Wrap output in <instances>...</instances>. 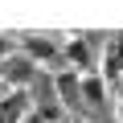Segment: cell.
<instances>
[{
  "instance_id": "6da1fadb",
  "label": "cell",
  "mask_w": 123,
  "mask_h": 123,
  "mask_svg": "<svg viewBox=\"0 0 123 123\" xmlns=\"http://www.w3.org/2000/svg\"><path fill=\"white\" fill-rule=\"evenodd\" d=\"M17 45H21L25 57L37 62V66H49L53 74L66 70V53H62V41H57V37H49V33H21Z\"/></svg>"
},
{
  "instance_id": "7a4b0ae2",
  "label": "cell",
  "mask_w": 123,
  "mask_h": 123,
  "mask_svg": "<svg viewBox=\"0 0 123 123\" xmlns=\"http://www.w3.org/2000/svg\"><path fill=\"white\" fill-rule=\"evenodd\" d=\"M62 53H66V66L78 70V74H98V53H94V41L86 33H70L66 41H62Z\"/></svg>"
},
{
  "instance_id": "3957f363",
  "label": "cell",
  "mask_w": 123,
  "mask_h": 123,
  "mask_svg": "<svg viewBox=\"0 0 123 123\" xmlns=\"http://www.w3.org/2000/svg\"><path fill=\"white\" fill-rule=\"evenodd\" d=\"M0 78H4V86H8V90H29V86H33V78H37V62H33V57H25V53L17 49V53H8L4 62H0Z\"/></svg>"
},
{
  "instance_id": "277c9868",
  "label": "cell",
  "mask_w": 123,
  "mask_h": 123,
  "mask_svg": "<svg viewBox=\"0 0 123 123\" xmlns=\"http://www.w3.org/2000/svg\"><path fill=\"white\" fill-rule=\"evenodd\" d=\"M98 74L107 78V86H123V33L107 37V45H103V62H98Z\"/></svg>"
},
{
  "instance_id": "5b68a950",
  "label": "cell",
  "mask_w": 123,
  "mask_h": 123,
  "mask_svg": "<svg viewBox=\"0 0 123 123\" xmlns=\"http://www.w3.org/2000/svg\"><path fill=\"white\" fill-rule=\"evenodd\" d=\"M53 90H57V103H62V107H74V103L82 98V74L70 70V66L57 70V74H53Z\"/></svg>"
},
{
  "instance_id": "8992f818",
  "label": "cell",
  "mask_w": 123,
  "mask_h": 123,
  "mask_svg": "<svg viewBox=\"0 0 123 123\" xmlns=\"http://www.w3.org/2000/svg\"><path fill=\"white\" fill-rule=\"evenodd\" d=\"M29 111H33L29 90H8L4 98H0V123H25Z\"/></svg>"
},
{
  "instance_id": "52a82bcc",
  "label": "cell",
  "mask_w": 123,
  "mask_h": 123,
  "mask_svg": "<svg viewBox=\"0 0 123 123\" xmlns=\"http://www.w3.org/2000/svg\"><path fill=\"white\" fill-rule=\"evenodd\" d=\"M107 90H111V86H107L103 74H82V103H90L94 111L107 107Z\"/></svg>"
},
{
  "instance_id": "ba28073f",
  "label": "cell",
  "mask_w": 123,
  "mask_h": 123,
  "mask_svg": "<svg viewBox=\"0 0 123 123\" xmlns=\"http://www.w3.org/2000/svg\"><path fill=\"white\" fill-rule=\"evenodd\" d=\"M33 111H37L45 123H66V111H62V103H37Z\"/></svg>"
},
{
  "instance_id": "9c48e42d",
  "label": "cell",
  "mask_w": 123,
  "mask_h": 123,
  "mask_svg": "<svg viewBox=\"0 0 123 123\" xmlns=\"http://www.w3.org/2000/svg\"><path fill=\"white\" fill-rule=\"evenodd\" d=\"M115 119L123 123V86H119V98H115Z\"/></svg>"
},
{
  "instance_id": "30bf717a",
  "label": "cell",
  "mask_w": 123,
  "mask_h": 123,
  "mask_svg": "<svg viewBox=\"0 0 123 123\" xmlns=\"http://www.w3.org/2000/svg\"><path fill=\"white\" fill-rule=\"evenodd\" d=\"M8 53H12V49H8V41H4V37H0V62H4Z\"/></svg>"
},
{
  "instance_id": "8fae6325",
  "label": "cell",
  "mask_w": 123,
  "mask_h": 123,
  "mask_svg": "<svg viewBox=\"0 0 123 123\" xmlns=\"http://www.w3.org/2000/svg\"><path fill=\"white\" fill-rule=\"evenodd\" d=\"M25 123H45V119H41L37 111H29V115H25Z\"/></svg>"
},
{
  "instance_id": "7c38bea8",
  "label": "cell",
  "mask_w": 123,
  "mask_h": 123,
  "mask_svg": "<svg viewBox=\"0 0 123 123\" xmlns=\"http://www.w3.org/2000/svg\"><path fill=\"white\" fill-rule=\"evenodd\" d=\"M4 94H8V86H4V78H0V98H4Z\"/></svg>"
},
{
  "instance_id": "4fadbf2b",
  "label": "cell",
  "mask_w": 123,
  "mask_h": 123,
  "mask_svg": "<svg viewBox=\"0 0 123 123\" xmlns=\"http://www.w3.org/2000/svg\"><path fill=\"white\" fill-rule=\"evenodd\" d=\"M70 123H90V119H70Z\"/></svg>"
},
{
  "instance_id": "5bb4252c",
  "label": "cell",
  "mask_w": 123,
  "mask_h": 123,
  "mask_svg": "<svg viewBox=\"0 0 123 123\" xmlns=\"http://www.w3.org/2000/svg\"><path fill=\"white\" fill-rule=\"evenodd\" d=\"M66 123H70V119H66Z\"/></svg>"
}]
</instances>
